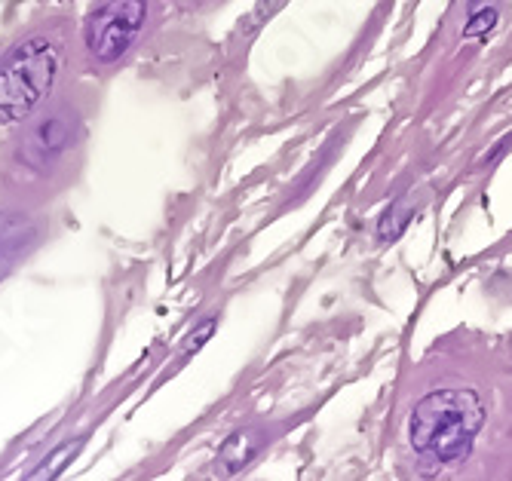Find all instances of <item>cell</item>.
<instances>
[{
  "label": "cell",
  "instance_id": "3957f363",
  "mask_svg": "<svg viewBox=\"0 0 512 481\" xmlns=\"http://www.w3.org/2000/svg\"><path fill=\"white\" fill-rule=\"evenodd\" d=\"M148 22V0H105L86 19V56L92 65H117L135 40L142 37Z\"/></svg>",
  "mask_w": 512,
  "mask_h": 481
},
{
  "label": "cell",
  "instance_id": "6da1fadb",
  "mask_svg": "<svg viewBox=\"0 0 512 481\" xmlns=\"http://www.w3.org/2000/svg\"><path fill=\"white\" fill-rule=\"evenodd\" d=\"M485 426V405L473 390H436L411 408L408 442L436 463H457L473 451Z\"/></svg>",
  "mask_w": 512,
  "mask_h": 481
},
{
  "label": "cell",
  "instance_id": "7a4b0ae2",
  "mask_svg": "<svg viewBox=\"0 0 512 481\" xmlns=\"http://www.w3.org/2000/svg\"><path fill=\"white\" fill-rule=\"evenodd\" d=\"M62 71V40L34 34L0 62V126L28 120L53 92Z\"/></svg>",
  "mask_w": 512,
  "mask_h": 481
},
{
  "label": "cell",
  "instance_id": "277c9868",
  "mask_svg": "<svg viewBox=\"0 0 512 481\" xmlns=\"http://www.w3.org/2000/svg\"><path fill=\"white\" fill-rule=\"evenodd\" d=\"M497 25V10L491 0H473L470 4V22L463 28V37H485Z\"/></svg>",
  "mask_w": 512,
  "mask_h": 481
}]
</instances>
